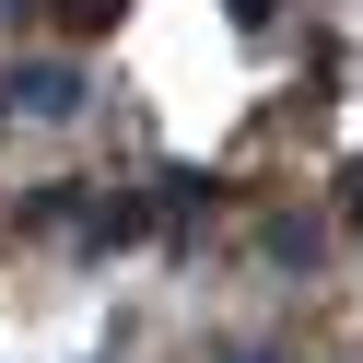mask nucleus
<instances>
[{
  "label": "nucleus",
  "instance_id": "423d86ee",
  "mask_svg": "<svg viewBox=\"0 0 363 363\" xmlns=\"http://www.w3.org/2000/svg\"><path fill=\"white\" fill-rule=\"evenodd\" d=\"M235 363H269V352H235Z\"/></svg>",
  "mask_w": 363,
  "mask_h": 363
},
{
  "label": "nucleus",
  "instance_id": "7ed1b4c3",
  "mask_svg": "<svg viewBox=\"0 0 363 363\" xmlns=\"http://www.w3.org/2000/svg\"><path fill=\"white\" fill-rule=\"evenodd\" d=\"M35 12H48V0H0V24H35Z\"/></svg>",
  "mask_w": 363,
  "mask_h": 363
},
{
  "label": "nucleus",
  "instance_id": "f257e3e1",
  "mask_svg": "<svg viewBox=\"0 0 363 363\" xmlns=\"http://www.w3.org/2000/svg\"><path fill=\"white\" fill-rule=\"evenodd\" d=\"M0 118H35V129L82 118V71L71 59H12V71H0Z\"/></svg>",
  "mask_w": 363,
  "mask_h": 363
},
{
  "label": "nucleus",
  "instance_id": "20e7f679",
  "mask_svg": "<svg viewBox=\"0 0 363 363\" xmlns=\"http://www.w3.org/2000/svg\"><path fill=\"white\" fill-rule=\"evenodd\" d=\"M269 12H281V0H235V24H269Z\"/></svg>",
  "mask_w": 363,
  "mask_h": 363
},
{
  "label": "nucleus",
  "instance_id": "f03ea898",
  "mask_svg": "<svg viewBox=\"0 0 363 363\" xmlns=\"http://www.w3.org/2000/svg\"><path fill=\"white\" fill-rule=\"evenodd\" d=\"M269 258H281V269H316V258H328V223H269Z\"/></svg>",
  "mask_w": 363,
  "mask_h": 363
},
{
  "label": "nucleus",
  "instance_id": "39448f33",
  "mask_svg": "<svg viewBox=\"0 0 363 363\" xmlns=\"http://www.w3.org/2000/svg\"><path fill=\"white\" fill-rule=\"evenodd\" d=\"M340 211H363V164H352V176H340Z\"/></svg>",
  "mask_w": 363,
  "mask_h": 363
}]
</instances>
